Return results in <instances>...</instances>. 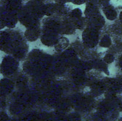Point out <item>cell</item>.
I'll return each instance as SVG.
<instances>
[]
</instances>
